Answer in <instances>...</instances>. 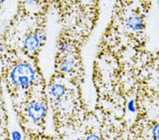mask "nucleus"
Segmentation results:
<instances>
[{
	"mask_svg": "<svg viewBox=\"0 0 159 140\" xmlns=\"http://www.w3.org/2000/svg\"><path fill=\"white\" fill-rule=\"evenodd\" d=\"M152 135L154 140H159V122L153 127Z\"/></svg>",
	"mask_w": 159,
	"mask_h": 140,
	"instance_id": "0eeeda50",
	"label": "nucleus"
},
{
	"mask_svg": "<svg viewBox=\"0 0 159 140\" xmlns=\"http://www.w3.org/2000/svg\"><path fill=\"white\" fill-rule=\"evenodd\" d=\"M11 78L13 82L18 86H27L35 79V71L31 65L20 63L13 69Z\"/></svg>",
	"mask_w": 159,
	"mask_h": 140,
	"instance_id": "f257e3e1",
	"label": "nucleus"
},
{
	"mask_svg": "<svg viewBox=\"0 0 159 140\" xmlns=\"http://www.w3.org/2000/svg\"><path fill=\"white\" fill-rule=\"evenodd\" d=\"M50 92L53 98H55L56 100H59L61 99L65 95L67 89L63 84H60V83H55L50 86Z\"/></svg>",
	"mask_w": 159,
	"mask_h": 140,
	"instance_id": "39448f33",
	"label": "nucleus"
},
{
	"mask_svg": "<svg viewBox=\"0 0 159 140\" xmlns=\"http://www.w3.org/2000/svg\"><path fill=\"white\" fill-rule=\"evenodd\" d=\"M11 138H12V140H21V134L18 131L14 130L11 133Z\"/></svg>",
	"mask_w": 159,
	"mask_h": 140,
	"instance_id": "6e6552de",
	"label": "nucleus"
},
{
	"mask_svg": "<svg viewBox=\"0 0 159 140\" xmlns=\"http://www.w3.org/2000/svg\"><path fill=\"white\" fill-rule=\"evenodd\" d=\"M4 50V45L1 43H0V52H3Z\"/></svg>",
	"mask_w": 159,
	"mask_h": 140,
	"instance_id": "9d476101",
	"label": "nucleus"
},
{
	"mask_svg": "<svg viewBox=\"0 0 159 140\" xmlns=\"http://www.w3.org/2000/svg\"><path fill=\"white\" fill-rule=\"evenodd\" d=\"M76 66V62L74 59L71 58H65L60 63V68L61 71L65 73H69L73 71Z\"/></svg>",
	"mask_w": 159,
	"mask_h": 140,
	"instance_id": "423d86ee",
	"label": "nucleus"
},
{
	"mask_svg": "<svg viewBox=\"0 0 159 140\" xmlns=\"http://www.w3.org/2000/svg\"><path fill=\"white\" fill-rule=\"evenodd\" d=\"M28 113L32 120L39 122L43 120L46 114V108L43 103L36 101L28 106Z\"/></svg>",
	"mask_w": 159,
	"mask_h": 140,
	"instance_id": "f03ea898",
	"label": "nucleus"
},
{
	"mask_svg": "<svg viewBox=\"0 0 159 140\" xmlns=\"http://www.w3.org/2000/svg\"><path fill=\"white\" fill-rule=\"evenodd\" d=\"M85 140H101V137L98 135H96V134L91 133L86 136V139Z\"/></svg>",
	"mask_w": 159,
	"mask_h": 140,
	"instance_id": "1a4fd4ad",
	"label": "nucleus"
},
{
	"mask_svg": "<svg viewBox=\"0 0 159 140\" xmlns=\"http://www.w3.org/2000/svg\"><path fill=\"white\" fill-rule=\"evenodd\" d=\"M45 39V33L42 31H38L36 34L28 35L24 40V46L27 50L33 51L38 48L40 43Z\"/></svg>",
	"mask_w": 159,
	"mask_h": 140,
	"instance_id": "7ed1b4c3",
	"label": "nucleus"
},
{
	"mask_svg": "<svg viewBox=\"0 0 159 140\" xmlns=\"http://www.w3.org/2000/svg\"><path fill=\"white\" fill-rule=\"evenodd\" d=\"M142 15L139 14H132L127 18L126 26L127 29L132 31L138 32L143 29L144 20Z\"/></svg>",
	"mask_w": 159,
	"mask_h": 140,
	"instance_id": "20e7f679",
	"label": "nucleus"
}]
</instances>
